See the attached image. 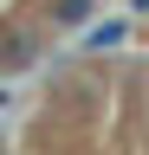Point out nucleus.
<instances>
[{
	"instance_id": "1",
	"label": "nucleus",
	"mask_w": 149,
	"mask_h": 155,
	"mask_svg": "<svg viewBox=\"0 0 149 155\" xmlns=\"http://www.w3.org/2000/svg\"><path fill=\"white\" fill-rule=\"evenodd\" d=\"M123 39H130V26H123V19H97V26H84V39H78V45H84V52H110V45H123Z\"/></svg>"
},
{
	"instance_id": "2",
	"label": "nucleus",
	"mask_w": 149,
	"mask_h": 155,
	"mask_svg": "<svg viewBox=\"0 0 149 155\" xmlns=\"http://www.w3.org/2000/svg\"><path fill=\"white\" fill-rule=\"evenodd\" d=\"M91 7H97V0H52V19H59V26H84Z\"/></svg>"
},
{
	"instance_id": "3",
	"label": "nucleus",
	"mask_w": 149,
	"mask_h": 155,
	"mask_svg": "<svg viewBox=\"0 0 149 155\" xmlns=\"http://www.w3.org/2000/svg\"><path fill=\"white\" fill-rule=\"evenodd\" d=\"M130 7H136V13H149V0H130Z\"/></svg>"
},
{
	"instance_id": "4",
	"label": "nucleus",
	"mask_w": 149,
	"mask_h": 155,
	"mask_svg": "<svg viewBox=\"0 0 149 155\" xmlns=\"http://www.w3.org/2000/svg\"><path fill=\"white\" fill-rule=\"evenodd\" d=\"M0 110H7V91H0Z\"/></svg>"
}]
</instances>
